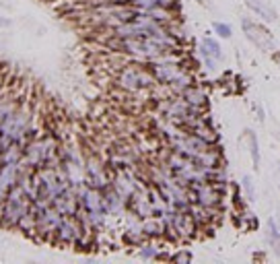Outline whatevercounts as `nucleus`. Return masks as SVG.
<instances>
[{
    "mask_svg": "<svg viewBox=\"0 0 280 264\" xmlns=\"http://www.w3.org/2000/svg\"><path fill=\"white\" fill-rule=\"evenodd\" d=\"M56 157V142L52 138H42V140H33L27 144V149L23 151V165H29L33 169L46 167L54 161Z\"/></svg>",
    "mask_w": 280,
    "mask_h": 264,
    "instance_id": "1",
    "label": "nucleus"
},
{
    "mask_svg": "<svg viewBox=\"0 0 280 264\" xmlns=\"http://www.w3.org/2000/svg\"><path fill=\"white\" fill-rule=\"evenodd\" d=\"M117 85L126 89V91H140V89H148L154 85V74L138 68V66H128L119 72L117 77Z\"/></svg>",
    "mask_w": 280,
    "mask_h": 264,
    "instance_id": "2",
    "label": "nucleus"
},
{
    "mask_svg": "<svg viewBox=\"0 0 280 264\" xmlns=\"http://www.w3.org/2000/svg\"><path fill=\"white\" fill-rule=\"evenodd\" d=\"M56 238L62 242V244H74L83 238V231H81V225L74 221V217H64L60 227L56 231Z\"/></svg>",
    "mask_w": 280,
    "mask_h": 264,
    "instance_id": "3",
    "label": "nucleus"
},
{
    "mask_svg": "<svg viewBox=\"0 0 280 264\" xmlns=\"http://www.w3.org/2000/svg\"><path fill=\"white\" fill-rule=\"evenodd\" d=\"M243 25V31H245V35L250 37V40L258 46V48H262L264 52L266 50H272L274 48V42H272V37L262 29V27H258V25H254V23H250V21H243L241 23Z\"/></svg>",
    "mask_w": 280,
    "mask_h": 264,
    "instance_id": "4",
    "label": "nucleus"
},
{
    "mask_svg": "<svg viewBox=\"0 0 280 264\" xmlns=\"http://www.w3.org/2000/svg\"><path fill=\"white\" fill-rule=\"evenodd\" d=\"M87 182H89L91 188H97V190H105V188H109L105 171H103V167L97 159H89V163H87Z\"/></svg>",
    "mask_w": 280,
    "mask_h": 264,
    "instance_id": "5",
    "label": "nucleus"
},
{
    "mask_svg": "<svg viewBox=\"0 0 280 264\" xmlns=\"http://www.w3.org/2000/svg\"><path fill=\"white\" fill-rule=\"evenodd\" d=\"M142 231H144V236H163V231H167V223L161 215L146 217L142 221Z\"/></svg>",
    "mask_w": 280,
    "mask_h": 264,
    "instance_id": "6",
    "label": "nucleus"
},
{
    "mask_svg": "<svg viewBox=\"0 0 280 264\" xmlns=\"http://www.w3.org/2000/svg\"><path fill=\"white\" fill-rule=\"evenodd\" d=\"M181 97L190 103V105H194V107H202V105H206V93L200 89V87H188V89H183L181 91Z\"/></svg>",
    "mask_w": 280,
    "mask_h": 264,
    "instance_id": "7",
    "label": "nucleus"
},
{
    "mask_svg": "<svg viewBox=\"0 0 280 264\" xmlns=\"http://www.w3.org/2000/svg\"><path fill=\"white\" fill-rule=\"evenodd\" d=\"M245 5H247V7H250L254 13L262 15L266 21H276V11H274L270 5L262 3V0H245Z\"/></svg>",
    "mask_w": 280,
    "mask_h": 264,
    "instance_id": "8",
    "label": "nucleus"
},
{
    "mask_svg": "<svg viewBox=\"0 0 280 264\" xmlns=\"http://www.w3.org/2000/svg\"><path fill=\"white\" fill-rule=\"evenodd\" d=\"M202 56L208 60V64L212 68V58L221 60V48H219V44L214 40H208V37H206V40L202 42Z\"/></svg>",
    "mask_w": 280,
    "mask_h": 264,
    "instance_id": "9",
    "label": "nucleus"
},
{
    "mask_svg": "<svg viewBox=\"0 0 280 264\" xmlns=\"http://www.w3.org/2000/svg\"><path fill=\"white\" fill-rule=\"evenodd\" d=\"M250 142H252V155H254V163H256V167H258V163H260V155H258V142H256V136H254V134H250Z\"/></svg>",
    "mask_w": 280,
    "mask_h": 264,
    "instance_id": "10",
    "label": "nucleus"
},
{
    "mask_svg": "<svg viewBox=\"0 0 280 264\" xmlns=\"http://www.w3.org/2000/svg\"><path fill=\"white\" fill-rule=\"evenodd\" d=\"M214 29H216V33L223 35V37H229V35H231V29H229L227 25H223V23H214Z\"/></svg>",
    "mask_w": 280,
    "mask_h": 264,
    "instance_id": "11",
    "label": "nucleus"
},
{
    "mask_svg": "<svg viewBox=\"0 0 280 264\" xmlns=\"http://www.w3.org/2000/svg\"><path fill=\"white\" fill-rule=\"evenodd\" d=\"M243 188H245V192H247L250 200H254V186H252V180H250V178L243 180Z\"/></svg>",
    "mask_w": 280,
    "mask_h": 264,
    "instance_id": "12",
    "label": "nucleus"
},
{
    "mask_svg": "<svg viewBox=\"0 0 280 264\" xmlns=\"http://www.w3.org/2000/svg\"><path fill=\"white\" fill-rule=\"evenodd\" d=\"M140 256H142V258H154V256H157V248H152V246H146V248L140 252Z\"/></svg>",
    "mask_w": 280,
    "mask_h": 264,
    "instance_id": "13",
    "label": "nucleus"
},
{
    "mask_svg": "<svg viewBox=\"0 0 280 264\" xmlns=\"http://www.w3.org/2000/svg\"><path fill=\"white\" fill-rule=\"evenodd\" d=\"M175 260H190V254H177V256H173Z\"/></svg>",
    "mask_w": 280,
    "mask_h": 264,
    "instance_id": "14",
    "label": "nucleus"
},
{
    "mask_svg": "<svg viewBox=\"0 0 280 264\" xmlns=\"http://www.w3.org/2000/svg\"><path fill=\"white\" fill-rule=\"evenodd\" d=\"M276 60H278V62H280V54H276Z\"/></svg>",
    "mask_w": 280,
    "mask_h": 264,
    "instance_id": "15",
    "label": "nucleus"
}]
</instances>
